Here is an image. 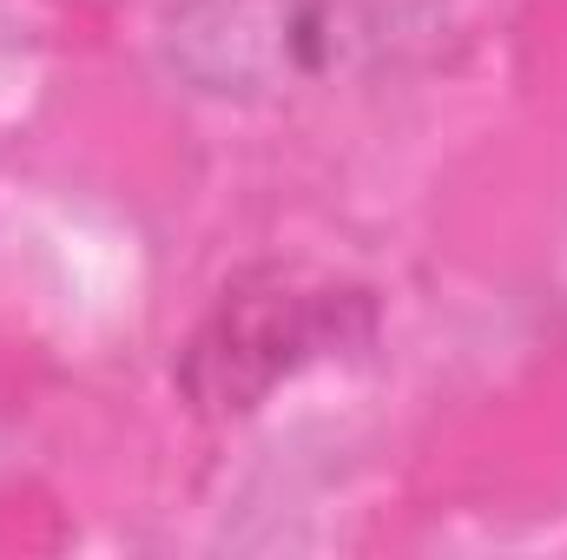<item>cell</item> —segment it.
I'll return each instance as SVG.
<instances>
[{
	"label": "cell",
	"mask_w": 567,
	"mask_h": 560,
	"mask_svg": "<svg viewBox=\"0 0 567 560\" xmlns=\"http://www.w3.org/2000/svg\"><path fill=\"white\" fill-rule=\"evenodd\" d=\"M449 40V0H178L158 66L198 100L265 106L396 73Z\"/></svg>",
	"instance_id": "1"
},
{
	"label": "cell",
	"mask_w": 567,
	"mask_h": 560,
	"mask_svg": "<svg viewBox=\"0 0 567 560\" xmlns=\"http://www.w3.org/2000/svg\"><path fill=\"white\" fill-rule=\"evenodd\" d=\"M370 336V297L363 290H337V283H238L225 290V303L205 317V330L192 336L178 383L198 409L212 416H245L258 409L278 383L297 370L337 356L343 343Z\"/></svg>",
	"instance_id": "2"
}]
</instances>
